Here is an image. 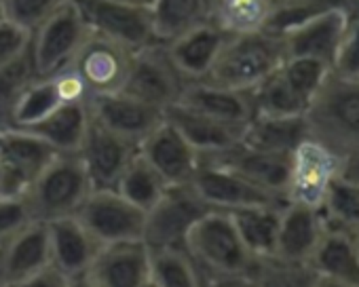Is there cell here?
Returning <instances> with one entry per match:
<instances>
[{
  "label": "cell",
  "instance_id": "cell-33",
  "mask_svg": "<svg viewBox=\"0 0 359 287\" xmlns=\"http://www.w3.org/2000/svg\"><path fill=\"white\" fill-rule=\"evenodd\" d=\"M250 93L254 116H304L309 108V102L281 74V68Z\"/></svg>",
  "mask_w": 359,
  "mask_h": 287
},
{
  "label": "cell",
  "instance_id": "cell-28",
  "mask_svg": "<svg viewBox=\"0 0 359 287\" xmlns=\"http://www.w3.org/2000/svg\"><path fill=\"white\" fill-rule=\"evenodd\" d=\"M91 122L89 106L83 104H62L41 122L26 127L24 131L34 133L57 153H79Z\"/></svg>",
  "mask_w": 359,
  "mask_h": 287
},
{
  "label": "cell",
  "instance_id": "cell-45",
  "mask_svg": "<svg viewBox=\"0 0 359 287\" xmlns=\"http://www.w3.org/2000/svg\"><path fill=\"white\" fill-rule=\"evenodd\" d=\"M13 287H68V276L60 268H55L53 264H49L47 268H43L36 274L20 281Z\"/></svg>",
  "mask_w": 359,
  "mask_h": 287
},
{
  "label": "cell",
  "instance_id": "cell-32",
  "mask_svg": "<svg viewBox=\"0 0 359 287\" xmlns=\"http://www.w3.org/2000/svg\"><path fill=\"white\" fill-rule=\"evenodd\" d=\"M150 279L156 287H205L201 270L184 247L150 249Z\"/></svg>",
  "mask_w": 359,
  "mask_h": 287
},
{
  "label": "cell",
  "instance_id": "cell-19",
  "mask_svg": "<svg viewBox=\"0 0 359 287\" xmlns=\"http://www.w3.org/2000/svg\"><path fill=\"white\" fill-rule=\"evenodd\" d=\"M201 157L233 169L235 174L243 176L245 180L260 186L262 190L287 201V180H290L292 155L287 157V155L256 150L252 146H245L241 141L229 150L201 155Z\"/></svg>",
  "mask_w": 359,
  "mask_h": 287
},
{
  "label": "cell",
  "instance_id": "cell-2",
  "mask_svg": "<svg viewBox=\"0 0 359 287\" xmlns=\"http://www.w3.org/2000/svg\"><path fill=\"white\" fill-rule=\"evenodd\" d=\"M285 41L281 34L260 30L252 34L226 36L218 57L203 80L235 91H254L285 62Z\"/></svg>",
  "mask_w": 359,
  "mask_h": 287
},
{
  "label": "cell",
  "instance_id": "cell-6",
  "mask_svg": "<svg viewBox=\"0 0 359 287\" xmlns=\"http://www.w3.org/2000/svg\"><path fill=\"white\" fill-rule=\"evenodd\" d=\"M91 34L114 41L131 51L158 43L150 5L123 0H74Z\"/></svg>",
  "mask_w": 359,
  "mask_h": 287
},
{
  "label": "cell",
  "instance_id": "cell-36",
  "mask_svg": "<svg viewBox=\"0 0 359 287\" xmlns=\"http://www.w3.org/2000/svg\"><path fill=\"white\" fill-rule=\"evenodd\" d=\"M57 106H62L53 78H36L11 102V125L26 129L47 118Z\"/></svg>",
  "mask_w": 359,
  "mask_h": 287
},
{
  "label": "cell",
  "instance_id": "cell-10",
  "mask_svg": "<svg viewBox=\"0 0 359 287\" xmlns=\"http://www.w3.org/2000/svg\"><path fill=\"white\" fill-rule=\"evenodd\" d=\"M191 186L212 209H220V211H233V209L254 207V205L283 207L287 203V201L262 190L260 186L252 184L250 180L235 174L233 169H229L220 163H214L210 159H203V157H201L199 167L191 180Z\"/></svg>",
  "mask_w": 359,
  "mask_h": 287
},
{
  "label": "cell",
  "instance_id": "cell-29",
  "mask_svg": "<svg viewBox=\"0 0 359 287\" xmlns=\"http://www.w3.org/2000/svg\"><path fill=\"white\" fill-rule=\"evenodd\" d=\"M285 207V205H283ZM275 205H254L229 211L243 245L254 258H264L275 253L281 209Z\"/></svg>",
  "mask_w": 359,
  "mask_h": 287
},
{
  "label": "cell",
  "instance_id": "cell-46",
  "mask_svg": "<svg viewBox=\"0 0 359 287\" xmlns=\"http://www.w3.org/2000/svg\"><path fill=\"white\" fill-rule=\"evenodd\" d=\"M203 281L205 287H258L250 274H203Z\"/></svg>",
  "mask_w": 359,
  "mask_h": 287
},
{
  "label": "cell",
  "instance_id": "cell-25",
  "mask_svg": "<svg viewBox=\"0 0 359 287\" xmlns=\"http://www.w3.org/2000/svg\"><path fill=\"white\" fill-rule=\"evenodd\" d=\"M224 38L226 36L208 22L165 43V49L175 70L187 80H203L212 70Z\"/></svg>",
  "mask_w": 359,
  "mask_h": 287
},
{
  "label": "cell",
  "instance_id": "cell-4",
  "mask_svg": "<svg viewBox=\"0 0 359 287\" xmlns=\"http://www.w3.org/2000/svg\"><path fill=\"white\" fill-rule=\"evenodd\" d=\"M184 249L203 274H250L254 255L243 245L229 211L212 209L184 239Z\"/></svg>",
  "mask_w": 359,
  "mask_h": 287
},
{
  "label": "cell",
  "instance_id": "cell-47",
  "mask_svg": "<svg viewBox=\"0 0 359 287\" xmlns=\"http://www.w3.org/2000/svg\"><path fill=\"white\" fill-rule=\"evenodd\" d=\"M338 176L359 188V153H353V155L340 159Z\"/></svg>",
  "mask_w": 359,
  "mask_h": 287
},
{
  "label": "cell",
  "instance_id": "cell-15",
  "mask_svg": "<svg viewBox=\"0 0 359 287\" xmlns=\"http://www.w3.org/2000/svg\"><path fill=\"white\" fill-rule=\"evenodd\" d=\"M137 153L161 174L169 186L191 184L201 161L199 153L167 118L140 141Z\"/></svg>",
  "mask_w": 359,
  "mask_h": 287
},
{
  "label": "cell",
  "instance_id": "cell-48",
  "mask_svg": "<svg viewBox=\"0 0 359 287\" xmlns=\"http://www.w3.org/2000/svg\"><path fill=\"white\" fill-rule=\"evenodd\" d=\"M68 287H100V285L87 272H83V274L68 276Z\"/></svg>",
  "mask_w": 359,
  "mask_h": 287
},
{
  "label": "cell",
  "instance_id": "cell-31",
  "mask_svg": "<svg viewBox=\"0 0 359 287\" xmlns=\"http://www.w3.org/2000/svg\"><path fill=\"white\" fill-rule=\"evenodd\" d=\"M154 36L158 43H169L187 30L208 24L212 0H152Z\"/></svg>",
  "mask_w": 359,
  "mask_h": 287
},
{
  "label": "cell",
  "instance_id": "cell-23",
  "mask_svg": "<svg viewBox=\"0 0 359 287\" xmlns=\"http://www.w3.org/2000/svg\"><path fill=\"white\" fill-rule=\"evenodd\" d=\"M175 104L199 114L237 125H248L254 118L252 93L220 87L210 80H189Z\"/></svg>",
  "mask_w": 359,
  "mask_h": 287
},
{
  "label": "cell",
  "instance_id": "cell-3",
  "mask_svg": "<svg viewBox=\"0 0 359 287\" xmlns=\"http://www.w3.org/2000/svg\"><path fill=\"white\" fill-rule=\"evenodd\" d=\"M93 186L76 153H57L32 180L24 197L36 222L74 216Z\"/></svg>",
  "mask_w": 359,
  "mask_h": 287
},
{
  "label": "cell",
  "instance_id": "cell-1",
  "mask_svg": "<svg viewBox=\"0 0 359 287\" xmlns=\"http://www.w3.org/2000/svg\"><path fill=\"white\" fill-rule=\"evenodd\" d=\"M309 139L338 159L359 153V78L330 74L304 114Z\"/></svg>",
  "mask_w": 359,
  "mask_h": 287
},
{
  "label": "cell",
  "instance_id": "cell-14",
  "mask_svg": "<svg viewBox=\"0 0 359 287\" xmlns=\"http://www.w3.org/2000/svg\"><path fill=\"white\" fill-rule=\"evenodd\" d=\"M340 159L313 139H304L292 153L287 180V203L321 207L323 197L338 176Z\"/></svg>",
  "mask_w": 359,
  "mask_h": 287
},
{
  "label": "cell",
  "instance_id": "cell-51",
  "mask_svg": "<svg viewBox=\"0 0 359 287\" xmlns=\"http://www.w3.org/2000/svg\"><path fill=\"white\" fill-rule=\"evenodd\" d=\"M0 195H7V188H5V165H3V159H0Z\"/></svg>",
  "mask_w": 359,
  "mask_h": 287
},
{
  "label": "cell",
  "instance_id": "cell-16",
  "mask_svg": "<svg viewBox=\"0 0 359 287\" xmlns=\"http://www.w3.org/2000/svg\"><path fill=\"white\" fill-rule=\"evenodd\" d=\"M133 51L97 34H89L76 53L72 68L81 74L91 95L121 91Z\"/></svg>",
  "mask_w": 359,
  "mask_h": 287
},
{
  "label": "cell",
  "instance_id": "cell-39",
  "mask_svg": "<svg viewBox=\"0 0 359 287\" xmlns=\"http://www.w3.org/2000/svg\"><path fill=\"white\" fill-rule=\"evenodd\" d=\"M5 18L30 34L66 0H0Z\"/></svg>",
  "mask_w": 359,
  "mask_h": 287
},
{
  "label": "cell",
  "instance_id": "cell-56",
  "mask_svg": "<svg viewBox=\"0 0 359 287\" xmlns=\"http://www.w3.org/2000/svg\"><path fill=\"white\" fill-rule=\"evenodd\" d=\"M273 3H275V5H277V3H281V0H273Z\"/></svg>",
  "mask_w": 359,
  "mask_h": 287
},
{
  "label": "cell",
  "instance_id": "cell-20",
  "mask_svg": "<svg viewBox=\"0 0 359 287\" xmlns=\"http://www.w3.org/2000/svg\"><path fill=\"white\" fill-rule=\"evenodd\" d=\"M51 264L45 222H32L0 245V287H13Z\"/></svg>",
  "mask_w": 359,
  "mask_h": 287
},
{
  "label": "cell",
  "instance_id": "cell-37",
  "mask_svg": "<svg viewBox=\"0 0 359 287\" xmlns=\"http://www.w3.org/2000/svg\"><path fill=\"white\" fill-rule=\"evenodd\" d=\"M319 209L327 226H334L353 234L359 230V188L342 180L340 176L332 180Z\"/></svg>",
  "mask_w": 359,
  "mask_h": 287
},
{
  "label": "cell",
  "instance_id": "cell-38",
  "mask_svg": "<svg viewBox=\"0 0 359 287\" xmlns=\"http://www.w3.org/2000/svg\"><path fill=\"white\" fill-rule=\"evenodd\" d=\"M281 74L311 104L332 74V68L313 57H285V62L281 64Z\"/></svg>",
  "mask_w": 359,
  "mask_h": 287
},
{
  "label": "cell",
  "instance_id": "cell-42",
  "mask_svg": "<svg viewBox=\"0 0 359 287\" xmlns=\"http://www.w3.org/2000/svg\"><path fill=\"white\" fill-rule=\"evenodd\" d=\"M332 72L344 78H359V13L351 11L346 32L332 64Z\"/></svg>",
  "mask_w": 359,
  "mask_h": 287
},
{
  "label": "cell",
  "instance_id": "cell-40",
  "mask_svg": "<svg viewBox=\"0 0 359 287\" xmlns=\"http://www.w3.org/2000/svg\"><path fill=\"white\" fill-rule=\"evenodd\" d=\"M36 78L41 76L36 72V66L28 47V51H24L18 59H13L5 68H0V99H5L11 106V102Z\"/></svg>",
  "mask_w": 359,
  "mask_h": 287
},
{
  "label": "cell",
  "instance_id": "cell-24",
  "mask_svg": "<svg viewBox=\"0 0 359 287\" xmlns=\"http://www.w3.org/2000/svg\"><path fill=\"white\" fill-rule=\"evenodd\" d=\"M45 224L49 232L51 264L66 276L87 272L102 245L89 234L81 220L76 216H66Z\"/></svg>",
  "mask_w": 359,
  "mask_h": 287
},
{
  "label": "cell",
  "instance_id": "cell-5",
  "mask_svg": "<svg viewBox=\"0 0 359 287\" xmlns=\"http://www.w3.org/2000/svg\"><path fill=\"white\" fill-rule=\"evenodd\" d=\"M89 28L74 5V0L62 3L30 38V53L41 78H49L72 66L76 53L89 36Z\"/></svg>",
  "mask_w": 359,
  "mask_h": 287
},
{
  "label": "cell",
  "instance_id": "cell-44",
  "mask_svg": "<svg viewBox=\"0 0 359 287\" xmlns=\"http://www.w3.org/2000/svg\"><path fill=\"white\" fill-rule=\"evenodd\" d=\"M51 78L55 83V91H57V97L62 104H83L91 95L85 80L81 78V74L72 66L53 74Z\"/></svg>",
  "mask_w": 359,
  "mask_h": 287
},
{
  "label": "cell",
  "instance_id": "cell-52",
  "mask_svg": "<svg viewBox=\"0 0 359 287\" xmlns=\"http://www.w3.org/2000/svg\"><path fill=\"white\" fill-rule=\"evenodd\" d=\"M123 3H133V5H150L152 0H123Z\"/></svg>",
  "mask_w": 359,
  "mask_h": 287
},
{
  "label": "cell",
  "instance_id": "cell-26",
  "mask_svg": "<svg viewBox=\"0 0 359 287\" xmlns=\"http://www.w3.org/2000/svg\"><path fill=\"white\" fill-rule=\"evenodd\" d=\"M309 262L319 276L359 285V249L353 232L325 226Z\"/></svg>",
  "mask_w": 359,
  "mask_h": 287
},
{
  "label": "cell",
  "instance_id": "cell-27",
  "mask_svg": "<svg viewBox=\"0 0 359 287\" xmlns=\"http://www.w3.org/2000/svg\"><path fill=\"white\" fill-rule=\"evenodd\" d=\"M306 137L304 116H254L241 141L256 150L290 157Z\"/></svg>",
  "mask_w": 359,
  "mask_h": 287
},
{
  "label": "cell",
  "instance_id": "cell-41",
  "mask_svg": "<svg viewBox=\"0 0 359 287\" xmlns=\"http://www.w3.org/2000/svg\"><path fill=\"white\" fill-rule=\"evenodd\" d=\"M36 222L24 195H0V245Z\"/></svg>",
  "mask_w": 359,
  "mask_h": 287
},
{
  "label": "cell",
  "instance_id": "cell-9",
  "mask_svg": "<svg viewBox=\"0 0 359 287\" xmlns=\"http://www.w3.org/2000/svg\"><path fill=\"white\" fill-rule=\"evenodd\" d=\"M74 216L100 245L142 241L144 234L146 211L116 190H91Z\"/></svg>",
  "mask_w": 359,
  "mask_h": 287
},
{
  "label": "cell",
  "instance_id": "cell-43",
  "mask_svg": "<svg viewBox=\"0 0 359 287\" xmlns=\"http://www.w3.org/2000/svg\"><path fill=\"white\" fill-rule=\"evenodd\" d=\"M32 34L11 20L3 18L0 20V68H5L13 59H18L24 51L30 47Z\"/></svg>",
  "mask_w": 359,
  "mask_h": 287
},
{
  "label": "cell",
  "instance_id": "cell-22",
  "mask_svg": "<svg viewBox=\"0 0 359 287\" xmlns=\"http://www.w3.org/2000/svg\"><path fill=\"white\" fill-rule=\"evenodd\" d=\"M325 218L319 207L285 203L281 209L275 253L285 260L309 262L325 232Z\"/></svg>",
  "mask_w": 359,
  "mask_h": 287
},
{
  "label": "cell",
  "instance_id": "cell-35",
  "mask_svg": "<svg viewBox=\"0 0 359 287\" xmlns=\"http://www.w3.org/2000/svg\"><path fill=\"white\" fill-rule=\"evenodd\" d=\"M250 276L258 287H317L319 272L311 262L285 260L279 255L256 258Z\"/></svg>",
  "mask_w": 359,
  "mask_h": 287
},
{
  "label": "cell",
  "instance_id": "cell-34",
  "mask_svg": "<svg viewBox=\"0 0 359 287\" xmlns=\"http://www.w3.org/2000/svg\"><path fill=\"white\" fill-rule=\"evenodd\" d=\"M167 186L169 184L161 178V174L140 153H135L127 163L125 172L121 174L114 190L135 207L148 211L161 199Z\"/></svg>",
  "mask_w": 359,
  "mask_h": 287
},
{
  "label": "cell",
  "instance_id": "cell-18",
  "mask_svg": "<svg viewBox=\"0 0 359 287\" xmlns=\"http://www.w3.org/2000/svg\"><path fill=\"white\" fill-rule=\"evenodd\" d=\"M87 274L100 287H146L150 283V249L144 241L102 245Z\"/></svg>",
  "mask_w": 359,
  "mask_h": 287
},
{
  "label": "cell",
  "instance_id": "cell-13",
  "mask_svg": "<svg viewBox=\"0 0 359 287\" xmlns=\"http://www.w3.org/2000/svg\"><path fill=\"white\" fill-rule=\"evenodd\" d=\"M135 153V144L112 133L91 118L87 135L76 155L87 169L93 190H114L121 174Z\"/></svg>",
  "mask_w": 359,
  "mask_h": 287
},
{
  "label": "cell",
  "instance_id": "cell-12",
  "mask_svg": "<svg viewBox=\"0 0 359 287\" xmlns=\"http://www.w3.org/2000/svg\"><path fill=\"white\" fill-rule=\"evenodd\" d=\"M351 9L344 3L332 5L302 24L287 30L283 36L287 57H313L332 68L342 36L346 32Z\"/></svg>",
  "mask_w": 359,
  "mask_h": 287
},
{
  "label": "cell",
  "instance_id": "cell-17",
  "mask_svg": "<svg viewBox=\"0 0 359 287\" xmlns=\"http://www.w3.org/2000/svg\"><path fill=\"white\" fill-rule=\"evenodd\" d=\"M55 155L57 150L30 131L15 127L0 131V159L5 165L7 195H24Z\"/></svg>",
  "mask_w": 359,
  "mask_h": 287
},
{
  "label": "cell",
  "instance_id": "cell-54",
  "mask_svg": "<svg viewBox=\"0 0 359 287\" xmlns=\"http://www.w3.org/2000/svg\"><path fill=\"white\" fill-rule=\"evenodd\" d=\"M5 18V11H3V3H0V20Z\"/></svg>",
  "mask_w": 359,
  "mask_h": 287
},
{
  "label": "cell",
  "instance_id": "cell-50",
  "mask_svg": "<svg viewBox=\"0 0 359 287\" xmlns=\"http://www.w3.org/2000/svg\"><path fill=\"white\" fill-rule=\"evenodd\" d=\"M317 287H359V285H353V283H344V281H334V279L319 276V285H317Z\"/></svg>",
  "mask_w": 359,
  "mask_h": 287
},
{
  "label": "cell",
  "instance_id": "cell-53",
  "mask_svg": "<svg viewBox=\"0 0 359 287\" xmlns=\"http://www.w3.org/2000/svg\"><path fill=\"white\" fill-rule=\"evenodd\" d=\"M355 243H357V249H359V230L355 232Z\"/></svg>",
  "mask_w": 359,
  "mask_h": 287
},
{
  "label": "cell",
  "instance_id": "cell-11",
  "mask_svg": "<svg viewBox=\"0 0 359 287\" xmlns=\"http://www.w3.org/2000/svg\"><path fill=\"white\" fill-rule=\"evenodd\" d=\"M87 106L95 122L129 139L135 146H140V141L165 120L163 110L146 102H140L137 97L125 91L89 95Z\"/></svg>",
  "mask_w": 359,
  "mask_h": 287
},
{
  "label": "cell",
  "instance_id": "cell-21",
  "mask_svg": "<svg viewBox=\"0 0 359 287\" xmlns=\"http://www.w3.org/2000/svg\"><path fill=\"white\" fill-rule=\"evenodd\" d=\"M165 118L187 137V141L199 155H212L229 150L241 144L245 127L237 122L218 120L195 110H189L180 104H173L165 110Z\"/></svg>",
  "mask_w": 359,
  "mask_h": 287
},
{
  "label": "cell",
  "instance_id": "cell-7",
  "mask_svg": "<svg viewBox=\"0 0 359 287\" xmlns=\"http://www.w3.org/2000/svg\"><path fill=\"white\" fill-rule=\"evenodd\" d=\"M212 207L195 192L191 184L167 186L161 199L146 211L142 241L150 249L184 247V239L193 224Z\"/></svg>",
  "mask_w": 359,
  "mask_h": 287
},
{
  "label": "cell",
  "instance_id": "cell-55",
  "mask_svg": "<svg viewBox=\"0 0 359 287\" xmlns=\"http://www.w3.org/2000/svg\"><path fill=\"white\" fill-rule=\"evenodd\" d=\"M146 287H156V285H154V283H152V279H150V283H148Z\"/></svg>",
  "mask_w": 359,
  "mask_h": 287
},
{
  "label": "cell",
  "instance_id": "cell-8",
  "mask_svg": "<svg viewBox=\"0 0 359 287\" xmlns=\"http://www.w3.org/2000/svg\"><path fill=\"white\" fill-rule=\"evenodd\" d=\"M187 83L189 80L171 64L165 43H152L133 51L131 66L121 91L165 112L180 99Z\"/></svg>",
  "mask_w": 359,
  "mask_h": 287
},
{
  "label": "cell",
  "instance_id": "cell-49",
  "mask_svg": "<svg viewBox=\"0 0 359 287\" xmlns=\"http://www.w3.org/2000/svg\"><path fill=\"white\" fill-rule=\"evenodd\" d=\"M11 127V106L5 99H0V131H7Z\"/></svg>",
  "mask_w": 359,
  "mask_h": 287
},
{
  "label": "cell",
  "instance_id": "cell-30",
  "mask_svg": "<svg viewBox=\"0 0 359 287\" xmlns=\"http://www.w3.org/2000/svg\"><path fill=\"white\" fill-rule=\"evenodd\" d=\"M273 9V0H212L210 24L224 36L252 34L266 30Z\"/></svg>",
  "mask_w": 359,
  "mask_h": 287
}]
</instances>
